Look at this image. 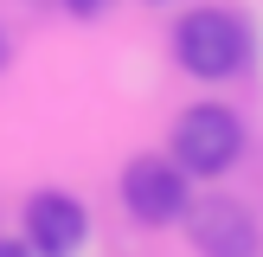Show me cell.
Returning a JSON list of instances; mask_svg holds the SVG:
<instances>
[{
  "instance_id": "9",
  "label": "cell",
  "mask_w": 263,
  "mask_h": 257,
  "mask_svg": "<svg viewBox=\"0 0 263 257\" xmlns=\"http://www.w3.org/2000/svg\"><path fill=\"white\" fill-rule=\"evenodd\" d=\"M154 7H167V0H154Z\"/></svg>"
},
{
  "instance_id": "8",
  "label": "cell",
  "mask_w": 263,
  "mask_h": 257,
  "mask_svg": "<svg viewBox=\"0 0 263 257\" xmlns=\"http://www.w3.org/2000/svg\"><path fill=\"white\" fill-rule=\"evenodd\" d=\"M0 64H7V39H0Z\"/></svg>"
},
{
  "instance_id": "5",
  "label": "cell",
  "mask_w": 263,
  "mask_h": 257,
  "mask_svg": "<svg viewBox=\"0 0 263 257\" xmlns=\"http://www.w3.org/2000/svg\"><path fill=\"white\" fill-rule=\"evenodd\" d=\"M20 225H26L32 257H77V251H84V238H90V212H84V199H71V193H58V187L32 193Z\"/></svg>"
},
{
  "instance_id": "7",
  "label": "cell",
  "mask_w": 263,
  "mask_h": 257,
  "mask_svg": "<svg viewBox=\"0 0 263 257\" xmlns=\"http://www.w3.org/2000/svg\"><path fill=\"white\" fill-rule=\"evenodd\" d=\"M0 257H32V244L26 238H0Z\"/></svg>"
},
{
  "instance_id": "3",
  "label": "cell",
  "mask_w": 263,
  "mask_h": 257,
  "mask_svg": "<svg viewBox=\"0 0 263 257\" xmlns=\"http://www.w3.org/2000/svg\"><path fill=\"white\" fill-rule=\"evenodd\" d=\"M186 167L174 161V154H135V161L122 167V206L135 225H174V218H186L193 193H186Z\"/></svg>"
},
{
  "instance_id": "6",
  "label": "cell",
  "mask_w": 263,
  "mask_h": 257,
  "mask_svg": "<svg viewBox=\"0 0 263 257\" xmlns=\"http://www.w3.org/2000/svg\"><path fill=\"white\" fill-rule=\"evenodd\" d=\"M64 7H71V13H77V20H97V13H103V7H109V0H64Z\"/></svg>"
},
{
  "instance_id": "1",
  "label": "cell",
  "mask_w": 263,
  "mask_h": 257,
  "mask_svg": "<svg viewBox=\"0 0 263 257\" xmlns=\"http://www.w3.org/2000/svg\"><path fill=\"white\" fill-rule=\"evenodd\" d=\"M174 58H180V71L205 77V84L238 77L251 64V26L238 13H225V7H199V13H186L174 26Z\"/></svg>"
},
{
  "instance_id": "4",
  "label": "cell",
  "mask_w": 263,
  "mask_h": 257,
  "mask_svg": "<svg viewBox=\"0 0 263 257\" xmlns=\"http://www.w3.org/2000/svg\"><path fill=\"white\" fill-rule=\"evenodd\" d=\"M186 238L199 257H257L263 251V231H257V212L231 193H205V199L186 206Z\"/></svg>"
},
{
  "instance_id": "2",
  "label": "cell",
  "mask_w": 263,
  "mask_h": 257,
  "mask_svg": "<svg viewBox=\"0 0 263 257\" xmlns=\"http://www.w3.org/2000/svg\"><path fill=\"white\" fill-rule=\"evenodd\" d=\"M167 154H174L186 174H199V180L225 174V167L244 154V122L225 109V103H193V109L174 122V148Z\"/></svg>"
}]
</instances>
